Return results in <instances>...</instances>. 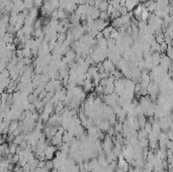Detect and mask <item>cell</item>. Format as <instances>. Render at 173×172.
<instances>
[{"instance_id": "obj_1", "label": "cell", "mask_w": 173, "mask_h": 172, "mask_svg": "<svg viewBox=\"0 0 173 172\" xmlns=\"http://www.w3.org/2000/svg\"><path fill=\"white\" fill-rule=\"evenodd\" d=\"M114 27L112 26V25H108V26H106L105 29L102 31V35H103V37L105 38V39H110V36H112V33L114 31Z\"/></svg>"}, {"instance_id": "obj_2", "label": "cell", "mask_w": 173, "mask_h": 172, "mask_svg": "<svg viewBox=\"0 0 173 172\" xmlns=\"http://www.w3.org/2000/svg\"><path fill=\"white\" fill-rule=\"evenodd\" d=\"M108 6H110V2H108L107 0H103V1H102L96 8H98V9L102 12V11H107Z\"/></svg>"}, {"instance_id": "obj_3", "label": "cell", "mask_w": 173, "mask_h": 172, "mask_svg": "<svg viewBox=\"0 0 173 172\" xmlns=\"http://www.w3.org/2000/svg\"><path fill=\"white\" fill-rule=\"evenodd\" d=\"M17 129H18V123L16 120H12L9 124V132L10 133H14Z\"/></svg>"}, {"instance_id": "obj_4", "label": "cell", "mask_w": 173, "mask_h": 172, "mask_svg": "<svg viewBox=\"0 0 173 172\" xmlns=\"http://www.w3.org/2000/svg\"><path fill=\"white\" fill-rule=\"evenodd\" d=\"M110 15L107 13L106 11H102V12H100V15H99V18L101 20H104V22H107L108 19H110Z\"/></svg>"}, {"instance_id": "obj_5", "label": "cell", "mask_w": 173, "mask_h": 172, "mask_svg": "<svg viewBox=\"0 0 173 172\" xmlns=\"http://www.w3.org/2000/svg\"><path fill=\"white\" fill-rule=\"evenodd\" d=\"M55 167V165H54V161H52V160H47L46 161V167H45V168L46 169H48L49 171L50 170H52L53 168H54Z\"/></svg>"}, {"instance_id": "obj_6", "label": "cell", "mask_w": 173, "mask_h": 172, "mask_svg": "<svg viewBox=\"0 0 173 172\" xmlns=\"http://www.w3.org/2000/svg\"><path fill=\"white\" fill-rule=\"evenodd\" d=\"M33 4H35V7H40V6H43V4H44V2H43V0H33Z\"/></svg>"}]
</instances>
